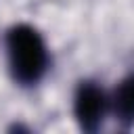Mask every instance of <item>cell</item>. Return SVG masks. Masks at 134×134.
Here are the masks:
<instances>
[{
  "label": "cell",
  "instance_id": "6da1fadb",
  "mask_svg": "<svg viewBox=\"0 0 134 134\" xmlns=\"http://www.w3.org/2000/svg\"><path fill=\"white\" fill-rule=\"evenodd\" d=\"M6 57L13 80L21 86H36L48 71L50 57L40 31L27 23L6 31Z\"/></svg>",
  "mask_w": 134,
  "mask_h": 134
},
{
  "label": "cell",
  "instance_id": "7a4b0ae2",
  "mask_svg": "<svg viewBox=\"0 0 134 134\" xmlns=\"http://www.w3.org/2000/svg\"><path fill=\"white\" fill-rule=\"evenodd\" d=\"M109 100L94 82H80L73 96V115L84 132H96L107 115Z\"/></svg>",
  "mask_w": 134,
  "mask_h": 134
},
{
  "label": "cell",
  "instance_id": "3957f363",
  "mask_svg": "<svg viewBox=\"0 0 134 134\" xmlns=\"http://www.w3.org/2000/svg\"><path fill=\"white\" fill-rule=\"evenodd\" d=\"M111 109L115 113V119L124 128L134 126V73L126 75L115 86L111 96Z\"/></svg>",
  "mask_w": 134,
  "mask_h": 134
}]
</instances>
